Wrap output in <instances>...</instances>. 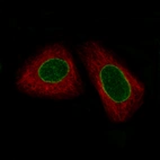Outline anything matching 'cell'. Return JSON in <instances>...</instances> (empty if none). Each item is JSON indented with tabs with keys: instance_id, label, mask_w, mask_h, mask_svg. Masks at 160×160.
Segmentation results:
<instances>
[{
	"instance_id": "cell-1",
	"label": "cell",
	"mask_w": 160,
	"mask_h": 160,
	"mask_svg": "<svg viewBox=\"0 0 160 160\" xmlns=\"http://www.w3.org/2000/svg\"><path fill=\"white\" fill-rule=\"evenodd\" d=\"M77 53L112 123H125L142 107L146 85L100 41L79 44Z\"/></svg>"
},
{
	"instance_id": "cell-2",
	"label": "cell",
	"mask_w": 160,
	"mask_h": 160,
	"mask_svg": "<svg viewBox=\"0 0 160 160\" xmlns=\"http://www.w3.org/2000/svg\"><path fill=\"white\" fill-rule=\"evenodd\" d=\"M15 87L34 98L69 100L83 94V82L71 52L62 43L48 44L24 62Z\"/></svg>"
}]
</instances>
